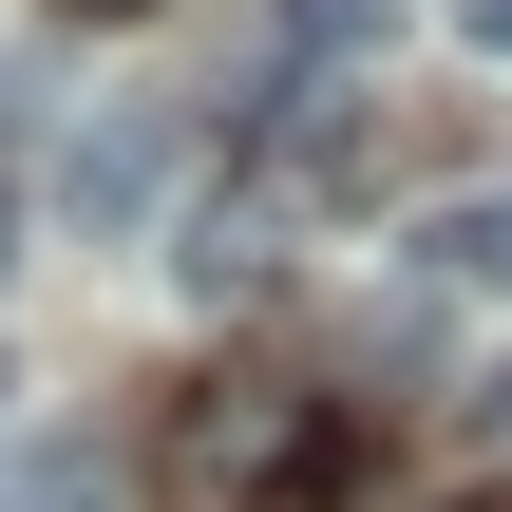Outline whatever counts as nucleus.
I'll use <instances>...</instances> for the list:
<instances>
[{
    "label": "nucleus",
    "instance_id": "0eeeda50",
    "mask_svg": "<svg viewBox=\"0 0 512 512\" xmlns=\"http://www.w3.org/2000/svg\"><path fill=\"white\" fill-rule=\"evenodd\" d=\"M456 19H475V38H494V57H512V0H456Z\"/></svg>",
    "mask_w": 512,
    "mask_h": 512
},
{
    "label": "nucleus",
    "instance_id": "9d476101",
    "mask_svg": "<svg viewBox=\"0 0 512 512\" xmlns=\"http://www.w3.org/2000/svg\"><path fill=\"white\" fill-rule=\"evenodd\" d=\"M0 266H19V190H0Z\"/></svg>",
    "mask_w": 512,
    "mask_h": 512
},
{
    "label": "nucleus",
    "instance_id": "423d86ee",
    "mask_svg": "<svg viewBox=\"0 0 512 512\" xmlns=\"http://www.w3.org/2000/svg\"><path fill=\"white\" fill-rule=\"evenodd\" d=\"M380 38H399V0H285V76L304 57H380Z\"/></svg>",
    "mask_w": 512,
    "mask_h": 512
},
{
    "label": "nucleus",
    "instance_id": "7ed1b4c3",
    "mask_svg": "<svg viewBox=\"0 0 512 512\" xmlns=\"http://www.w3.org/2000/svg\"><path fill=\"white\" fill-rule=\"evenodd\" d=\"M418 285H437V304H512V171L456 190V209L418 228Z\"/></svg>",
    "mask_w": 512,
    "mask_h": 512
},
{
    "label": "nucleus",
    "instance_id": "f257e3e1",
    "mask_svg": "<svg viewBox=\"0 0 512 512\" xmlns=\"http://www.w3.org/2000/svg\"><path fill=\"white\" fill-rule=\"evenodd\" d=\"M304 475H342V456H323V418H304L285 380H209V399L171 418V494H190V512H247V494H304Z\"/></svg>",
    "mask_w": 512,
    "mask_h": 512
},
{
    "label": "nucleus",
    "instance_id": "6e6552de",
    "mask_svg": "<svg viewBox=\"0 0 512 512\" xmlns=\"http://www.w3.org/2000/svg\"><path fill=\"white\" fill-rule=\"evenodd\" d=\"M475 418H494V437H512V361H494V380H475Z\"/></svg>",
    "mask_w": 512,
    "mask_h": 512
},
{
    "label": "nucleus",
    "instance_id": "20e7f679",
    "mask_svg": "<svg viewBox=\"0 0 512 512\" xmlns=\"http://www.w3.org/2000/svg\"><path fill=\"white\" fill-rule=\"evenodd\" d=\"M171 266H190L209 304H247V285L285 266V228H266V209H190V247H171Z\"/></svg>",
    "mask_w": 512,
    "mask_h": 512
},
{
    "label": "nucleus",
    "instance_id": "9b49d317",
    "mask_svg": "<svg viewBox=\"0 0 512 512\" xmlns=\"http://www.w3.org/2000/svg\"><path fill=\"white\" fill-rule=\"evenodd\" d=\"M456 512H512V494H456Z\"/></svg>",
    "mask_w": 512,
    "mask_h": 512
},
{
    "label": "nucleus",
    "instance_id": "f03ea898",
    "mask_svg": "<svg viewBox=\"0 0 512 512\" xmlns=\"http://www.w3.org/2000/svg\"><path fill=\"white\" fill-rule=\"evenodd\" d=\"M171 190H190V133L171 114H76V152H57V228L76 247H133Z\"/></svg>",
    "mask_w": 512,
    "mask_h": 512
},
{
    "label": "nucleus",
    "instance_id": "1a4fd4ad",
    "mask_svg": "<svg viewBox=\"0 0 512 512\" xmlns=\"http://www.w3.org/2000/svg\"><path fill=\"white\" fill-rule=\"evenodd\" d=\"M57 19H152V0H57Z\"/></svg>",
    "mask_w": 512,
    "mask_h": 512
},
{
    "label": "nucleus",
    "instance_id": "f8f14e48",
    "mask_svg": "<svg viewBox=\"0 0 512 512\" xmlns=\"http://www.w3.org/2000/svg\"><path fill=\"white\" fill-rule=\"evenodd\" d=\"M0 399H19V380H0Z\"/></svg>",
    "mask_w": 512,
    "mask_h": 512
},
{
    "label": "nucleus",
    "instance_id": "39448f33",
    "mask_svg": "<svg viewBox=\"0 0 512 512\" xmlns=\"http://www.w3.org/2000/svg\"><path fill=\"white\" fill-rule=\"evenodd\" d=\"M0 512H114V456L95 437H38V456H0Z\"/></svg>",
    "mask_w": 512,
    "mask_h": 512
}]
</instances>
